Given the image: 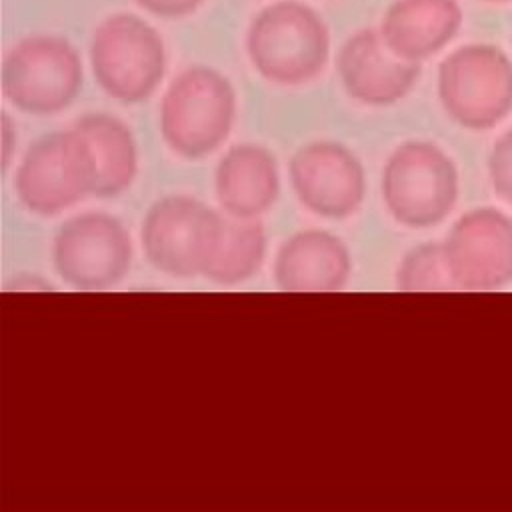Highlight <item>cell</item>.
I'll use <instances>...</instances> for the list:
<instances>
[{"label":"cell","instance_id":"1","mask_svg":"<svg viewBox=\"0 0 512 512\" xmlns=\"http://www.w3.org/2000/svg\"><path fill=\"white\" fill-rule=\"evenodd\" d=\"M246 52L264 80L280 86L306 84L330 58V30L312 6L278 0L252 16Z\"/></svg>","mask_w":512,"mask_h":512},{"label":"cell","instance_id":"2","mask_svg":"<svg viewBox=\"0 0 512 512\" xmlns=\"http://www.w3.org/2000/svg\"><path fill=\"white\" fill-rule=\"evenodd\" d=\"M236 118L232 82L212 66L194 64L172 78L160 100V134L184 158L214 152Z\"/></svg>","mask_w":512,"mask_h":512},{"label":"cell","instance_id":"3","mask_svg":"<svg viewBox=\"0 0 512 512\" xmlns=\"http://www.w3.org/2000/svg\"><path fill=\"white\" fill-rule=\"evenodd\" d=\"M88 54L98 86L122 104L148 100L166 72L162 36L132 12L104 16L92 30Z\"/></svg>","mask_w":512,"mask_h":512},{"label":"cell","instance_id":"4","mask_svg":"<svg viewBox=\"0 0 512 512\" xmlns=\"http://www.w3.org/2000/svg\"><path fill=\"white\" fill-rule=\"evenodd\" d=\"M0 84L6 100L36 116L66 110L82 90V58L58 34H28L4 54Z\"/></svg>","mask_w":512,"mask_h":512},{"label":"cell","instance_id":"5","mask_svg":"<svg viewBox=\"0 0 512 512\" xmlns=\"http://www.w3.org/2000/svg\"><path fill=\"white\" fill-rule=\"evenodd\" d=\"M456 196V168L436 144L408 140L388 156L382 200L398 222L412 228L432 226L452 210Z\"/></svg>","mask_w":512,"mask_h":512},{"label":"cell","instance_id":"6","mask_svg":"<svg viewBox=\"0 0 512 512\" xmlns=\"http://www.w3.org/2000/svg\"><path fill=\"white\" fill-rule=\"evenodd\" d=\"M438 98L460 126L490 128L512 108V62L488 44L462 46L438 68Z\"/></svg>","mask_w":512,"mask_h":512},{"label":"cell","instance_id":"7","mask_svg":"<svg viewBox=\"0 0 512 512\" xmlns=\"http://www.w3.org/2000/svg\"><path fill=\"white\" fill-rule=\"evenodd\" d=\"M222 216L204 202L174 194L156 200L142 220V248L148 262L170 276L204 274L214 252Z\"/></svg>","mask_w":512,"mask_h":512},{"label":"cell","instance_id":"8","mask_svg":"<svg viewBox=\"0 0 512 512\" xmlns=\"http://www.w3.org/2000/svg\"><path fill=\"white\" fill-rule=\"evenodd\" d=\"M14 188L40 216H54L92 194V166L74 128L34 140L18 164Z\"/></svg>","mask_w":512,"mask_h":512},{"label":"cell","instance_id":"9","mask_svg":"<svg viewBox=\"0 0 512 512\" xmlns=\"http://www.w3.org/2000/svg\"><path fill=\"white\" fill-rule=\"evenodd\" d=\"M52 262L58 276L74 288H108L128 272L132 240L118 218L102 212L80 214L58 228Z\"/></svg>","mask_w":512,"mask_h":512},{"label":"cell","instance_id":"10","mask_svg":"<svg viewBox=\"0 0 512 512\" xmlns=\"http://www.w3.org/2000/svg\"><path fill=\"white\" fill-rule=\"evenodd\" d=\"M290 182L308 210L336 220L354 214L366 192L362 162L334 140L300 146L290 160Z\"/></svg>","mask_w":512,"mask_h":512},{"label":"cell","instance_id":"11","mask_svg":"<svg viewBox=\"0 0 512 512\" xmlns=\"http://www.w3.org/2000/svg\"><path fill=\"white\" fill-rule=\"evenodd\" d=\"M442 248L460 288L486 290L512 280V220L492 208L462 216Z\"/></svg>","mask_w":512,"mask_h":512},{"label":"cell","instance_id":"12","mask_svg":"<svg viewBox=\"0 0 512 512\" xmlns=\"http://www.w3.org/2000/svg\"><path fill=\"white\" fill-rule=\"evenodd\" d=\"M336 70L346 94L366 106L402 100L420 76V64L398 56L378 28H360L338 50Z\"/></svg>","mask_w":512,"mask_h":512},{"label":"cell","instance_id":"13","mask_svg":"<svg viewBox=\"0 0 512 512\" xmlns=\"http://www.w3.org/2000/svg\"><path fill=\"white\" fill-rule=\"evenodd\" d=\"M352 270L346 244L324 230H302L282 242L274 260V280L288 292L340 290Z\"/></svg>","mask_w":512,"mask_h":512},{"label":"cell","instance_id":"14","mask_svg":"<svg viewBox=\"0 0 512 512\" xmlns=\"http://www.w3.org/2000/svg\"><path fill=\"white\" fill-rule=\"evenodd\" d=\"M214 190L228 216H260L276 202L280 192L276 158L260 144L230 146L216 166Z\"/></svg>","mask_w":512,"mask_h":512},{"label":"cell","instance_id":"15","mask_svg":"<svg viewBox=\"0 0 512 512\" xmlns=\"http://www.w3.org/2000/svg\"><path fill=\"white\" fill-rule=\"evenodd\" d=\"M460 24L458 0H392L378 30L398 56L420 64L440 52Z\"/></svg>","mask_w":512,"mask_h":512},{"label":"cell","instance_id":"16","mask_svg":"<svg viewBox=\"0 0 512 512\" xmlns=\"http://www.w3.org/2000/svg\"><path fill=\"white\" fill-rule=\"evenodd\" d=\"M72 128L84 142L92 166V194L108 198L126 190L138 168V150L130 128L106 112H88Z\"/></svg>","mask_w":512,"mask_h":512},{"label":"cell","instance_id":"17","mask_svg":"<svg viewBox=\"0 0 512 512\" xmlns=\"http://www.w3.org/2000/svg\"><path fill=\"white\" fill-rule=\"evenodd\" d=\"M266 254V232L256 218H222L220 234L204 270L216 284H238L248 280Z\"/></svg>","mask_w":512,"mask_h":512},{"label":"cell","instance_id":"18","mask_svg":"<svg viewBox=\"0 0 512 512\" xmlns=\"http://www.w3.org/2000/svg\"><path fill=\"white\" fill-rule=\"evenodd\" d=\"M396 284L400 290H446L456 286L444 258V248L438 244L412 248L398 266Z\"/></svg>","mask_w":512,"mask_h":512},{"label":"cell","instance_id":"19","mask_svg":"<svg viewBox=\"0 0 512 512\" xmlns=\"http://www.w3.org/2000/svg\"><path fill=\"white\" fill-rule=\"evenodd\" d=\"M490 176L496 192L512 204V128L494 144L490 154Z\"/></svg>","mask_w":512,"mask_h":512},{"label":"cell","instance_id":"20","mask_svg":"<svg viewBox=\"0 0 512 512\" xmlns=\"http://www.w3.org/2000/svg\"><path fill=\"white\" fill-rule=\"evenodd\" d=\"M134 2L152 16L178 20L196 12L204 0H134Z\"/></svg>","mask_w":512,"mask_h":512},{"label":"cell","instance_id":"21","mask_svg":"<svg viewBox=\"0 0 512 512\" xmlns=\"http://www.w3.org/2000/svg\"><path fill=\"white\" fill-rule=\"evenodd\" d=\"M16 126L10 120L8 112H2V122H0V140H2V164L4 168L10 164L12 150L16 146Z\"/></svg>","mask_w":512,"mask_h":512},{"label":"cell","instance_id":"22","mask_svg":"<svg viewBox=\"0 0 512 512\" xmlns=\"http://www.w3.org/2000/svg\"><path fill=\"white\" fill-rule=\"evenodd\" d=\"M488 2H506V0H488Z\"/></svg>","mask_w":512,"mask_h":512}]
</instances>
